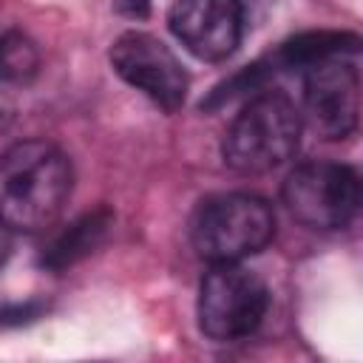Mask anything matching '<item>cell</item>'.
Masks as SVG:
<instances>
[{
  "mask_svg": "<svg viewBox=\"0 0 363 363\" xmlns=\"http://www.w3.org/2000/svg\"><path fill=\"white\" fill-rule=\"evenodd\" d=\"M9 252H11V230H9V227L0 221V267L6 264Z\"/></svg>",
  "mask_w": 363,
  "mask_h": 363,
  "instance_id": "7c38bea8",
  "label": "cell"
},
{
  "mask_svg": "<svg viewBox=\"0 0 363 363\" xmlns=\"http://www.w3.org/2000/svg\"><path fill=\"white\" fill-rule=\"evenodd\" d=\"M303 116L320 139H346L360 122V74L346 57L303 68Z\"/></svg>",
  "mask_w": 363,
  "mask_h": 363,
  "instance_id": "52a82bcc",
  "label": "cell"
},
{
  "mask_svg": "<svg viewBox=\"0 0 363 363\" xmlns=\"http://www.w3.org/2000/svg\"><path fill=\"white\" fill-rule=\"evenodd\" d=\"M301 128V111L286 94H252L227 125L221 139V156L235 173H269L295 156Z\"/></svg>",
  "mask_w": 363,
  "mask_h": 363,
  "instance_id": "7a4b0ae2",
  "label": "cell"
},
{
  "mask_svg": "<svg viewBox=\"0 0 363 363\" xmlns=\"http://www.w3.org/2000/svg\"><path fill=\"white\" fill-rule=\"evenodd\" d=\"M275 235L272 204L255 193H218L190 218V244L210 264H235L261 252Z\"/></svg>",
  "mask_w": 363,
  "mask_h": 363,
  "instance_id": "3957f363",
  "label": "cell"
},
{
  "mask_svg": "<svg viewBox=\"0 0 363 363\" xmlns=\"http://www.w3.org/2000/svg\"><path fill=\"white\" fill-rule=\"evenodd\" d=\"M40 54L34 43L20 31L0 34V79L3 82H28L37 74Z\"/></svg>",
  "mask_w": 363,
  "mask_h": 363,
  "instance_id": "8fae6325",
  "label": "cell"
},
{
  "mask_svg": "<svg viewBox=\"0 0 363 363\" xmlns=\"http://www.w3.org/2000/svg\"><path fill=\"white\" fill-rule=\"evenodd\" d=\"M74 190L71 159L45 139L14 142L0 156V221L17 233L57 224Z\"/></svg>",
  "mask_w": 363,
  "mask_h": 363,
  "instance_id": "6da1fadb",
  "label": "cell"
},
{
  "mask_svg": "<svg viewBox=\"0 0 363 363\" xmlns=\"http://www.w3.org/2000/svg\"><path fill=\"white\" fill-rule=\"evenodd\" d=\"M111 221H113V216H111L108 210H94V213H85L82 218L71 221V224H68L62 233H57V235L51 238V244L43 250L40 264L48 267V269H54V272L74 267L77 261H82L85 255H91V252L102 244V238H105Z\"/></svg>",
  "mask_w": 363,
  "mask_h": 363,
  "instance_id": "9c48e42d",
  "label": "cell"
},
{
  "mask_svg": "<svg viewBox=\"0 0 363 363\" xmlns=\"http://www.w3.org/2000/svg\"><path fill=\"white\" fill-rule=\"evenodd\" d=\"M113 71L150 102L164 111H179L187 96V71L179 57L147 31H122L108 51Z\"/></svg>",
  "mask_w": 363,
  "mask_h": 363,
  "instance_id": "8992f818",
  "label": "cell"
},
{
  "mask_svg": "<svg viewBox=\"0 0 363 363\" xmlns=\"http://www.w3.org/2000/svg\"><path fill=\"white\" fill-rule=\"evenodd\" d=\"M357 45H360V40L346 31H309V34H298L295 40L284 43L275 54V62L284 68H292V71L295 68L303 71L320 60L354 54Z\"/></svg>",
  "mask_w": 363,
  "mask_h": 363,
  "instance_id": "30bf717a",
  "label": "cell"
},
{
  "mask_svg": "<svg viewBox=\"0 0 363 363\" xmlns=\"http://www.w3.org/2000/svg\"><path fill=\"white\" fill-rule=\"evenodd\" d=\"M167 23L176 40L204 62L233 57L244 34V11L238 0H176Z\"/></svg>",
  "mask_w": 363,
  "mask_h": 363,
  "instance_id": "ba28073f",
  "label": "cell"
},
{
  "mask_svg": "<svg viewBox=\"0 0 363 363\" xmlns=\"http://www.w3.org/2000/svg\"><path fill=\"white\" fill-rule=\"evenodd\" d=\"M269 309L267 284L235 264H213V269L201 278L199 286V326L207 337L218 343H235L250 337Z\"/></svg>",
  "mask_w": 363,
  "mask_h": 363,
  "instance_id": "277c9868",
  "label": "cell"
},
{
  "mask_svg": "<svg viewBox=\"0 0 363 363\" xmlns=\"http://www.w3.org/2000/svg\"><path fill=\"white\" fill-rule=\"evenodd\" d=\"M289 216L312 230H340L360 207V179L349 164L312 159L289 170L281 187Z\"/></svg>",
  "mask_w": 363,
  "mask_h": 363,
  "instance_id": "5b68a950",
  "label": "cell"
}]
</instances>
